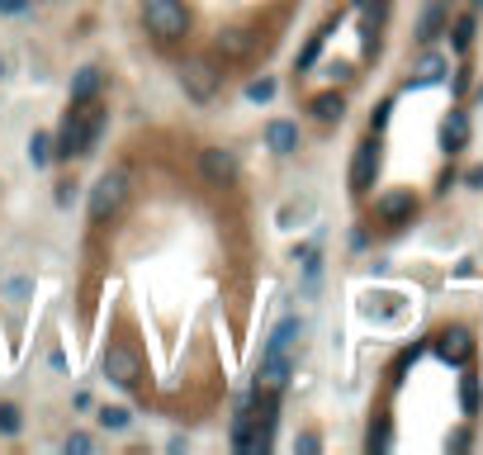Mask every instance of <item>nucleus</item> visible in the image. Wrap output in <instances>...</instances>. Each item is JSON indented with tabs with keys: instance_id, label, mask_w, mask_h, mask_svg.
I'll use <instances>...</instances> for the list:
<instances>
[{
	"instance_id": "1",
	"label": "nucleus",
	"mask_w": 483,
	"mask_h": 455,
	"mask_svg": "<svg viewBox=\"0 0 483 455\" xmlns=\"http://www.w3.org/2000/svg\"><path fill=\"white\" fill-rule=\"evenodd\" d=\"M100 129H105L100 95H95V100H81V105H66V119H62L58 137H52V157H62V161L86 157V152L100 143Z\"/></svg>"
},
{
	"instance_id": "2",
	"label": "nucleus",
	"mask_w": 483,
	"mask_h": 455,
	"mask_svg": "<svg viewBox=\"0 0 483 455\" xmlns=\"http://www.w3.org/2000/svg\"><path fill=\"white\" fill-rule=\"evenodd\" d=\"M143 24L157 43H181L190 38V5L185 0H143Z\"/></svg>"
},
{
	"instance_id": "3",
	"label": "nucleus",
	"mask_w": 483,
	"mask_h": 455,
	"mask_svg": "<svg viewBox=\"0 0 483 455\" xmlns=\"http://www.w3.org/2000/svg\"><path fill=\"white\" fill-rule=\"evenodd\" d=\"M123 204H129V171L109 167L100 181H95V190H90V218L95 224H109V218H119Z\"/></svg>"
},
{
	"instance_id": "4",
	"label": "nucleus",
	"mask_w": 483,
	"mask_h": 455,
	"mask_svg": "<svg viewBox=\"0 0 483 455\" xmlns=\"http://www.w3.org/2000/svg\"><path fill=\"white\" fill-rule=\"evenodd\" d=\"M218 86H223V76H218V62L214 58H185L181 62V90L190 95L195 105H209Z\"/></svg>"
},
{
	"instance_id": "5",
	"label": "nucleus",
	"mask_w": 483,
	"mask_h": 455,
	"mask_svg": "<svg viewBox=\"0 0 483 455\" xmlns=\"http://www.w3.org/2000/svg\"><path fill=\"white\" fill-rule=\"evenodd\" d=\"M100 370H105L109 384H119V389H137V380H143V361H137V351L129 341H114V347L105 351Z\"/></svg>"
},
{
	"instance_id": "6",
	"label": "nucleus",
	"mask_w": 483,
	"mask_h": 455,
	"mask_svg": "<svg viewBox=\"0 0 483 455\" xmlns=\"http://www.w3.org/2000/svg\"><path fill=\"white\" fill-rule=\"evenodd\" d=\"M375 176H379V143H375V133H370L351 157V195H370V190H375Z\"/></svg>"
},
{
	"instance_id": "7",
	"label": "nucleus",
	"mask_w": 483,
	"mask_h": 455,
	"mask_svg": "<svg viewBox=\"0 0 483 455\" xmlns=\"http://www.w3.org/2000/svg\"><path fill=\"white\" fill-rule=\"evenodd\" d=\"M256 43H261V38H256L252 29H242V24H228V29L214 34V52H218L223 62H246V58L256 52Z\"/></svg>"
},
{
	"instance_id": "8",
	"label": "nucleus",
	"mask_w": 483,
	"mask_h": 455,
	"mask_svg": "<svg viewBox=\"0 0 483 455\" xmlns=\"http://www.w3.org/2000/svg\"><path fill=\"white\" fill-rule=\"evenodd\" d=\"M199 167H204V176H209V185H218V190H232L238 185V157H232L228 147H204L199 152Z\"/></svg>"
},
{
	"instance_id": "9",
	"label": "nucleus",
	"mask_w": 483,
	"mask_h": 455,
	"mask_svg": "<svg viewBox=\"0 0 483 455\" xmlns=\"http://www.w3.org/2000/svg\"><path fill=\"white\" fill-rule=\"evenodd\" d=\"M412 214H417V195H412V190H389V195H379V200H375V218H379L384 228L408 224Z\"/></svg>"
},
{
	"instance_id": "10",
	"label": "nucleus",
	"mask_w": 483,
	"mask_h": 455,
	"mask_svg": "<svg viewBox=\"0 0 483 455\" xmlns=\"http://www.w3.org/2000/svg\"><path fill=\"white\" fill-rule=\"evenodd\" d=\"M266 143H270V152H280V157L299 152V123H289V119H270V123H266Z\"/></svg>"
},
{
	"instance_id": "11",
	"label": "nucleus",
	"mask_w": 483,
	"mask_h": 455,
	"mask_svg": "<svg viewBox=\"0 0 483 455\" xmlns=\"http://www.w3.org/2000/svg\"><path fill=\"white\" fill-rule=\"evenodd\" d=\"M289 356H270L266 351V361H261V380H256V389H284L289 384Z\"/></svg>"
},
{
	"instance_id": "12",
	"label": "nucleus",
	"mask_w": 483,
	"mask_h": 455,
	"mask_svg": "<svg viewBox=\"0 0 483 455\" xmlns=\"http://www.w3.org/2000/svg\"><path fill=\"white\" fill-rule=\"evenodd\" d=\"M100 86H105V72H100V67H81V72L72 76V105L95 100V95H100Z\"/></svg>"
},
{
	"instance_id": "13",
	"label": "nucleus",
	"mask_w": 483,
	"mask_h": 455,
	"mask_svg": "<svg viewBox=\"0 0 483 455\" xmlns=\"http://www.w3.org/2000/svg\"><path fill=\"white\" fill-rule=\"evenodd\" d=\"M440 24H446V5H440V0H432V5L422 10V20H417V43H422V48L440 34Z\"/></svg>"
},
{
	"instance_id": "14",
	"label": "nucleus",
	"mask_w": 483,
	"mask_h": 455,
	"mask_svg": "<svg viewBox=\"0 0 483 455\" xmlns=\"http://www.w3.org/2000/svg\"><path fill=\"white\" fill-rule=\"evenodd\" d=\"M299 333H303V323H299V318H284V323L270 333L266 351H270V356H289V347H294V337H299Z\"/></svg>"
},
{
	"instance_id": "15",
	"label": "nucleus",
	"mask_w": 483,
	"mask_h": 455,
	"mask_svg": "<svg viewBox=\"0 0 483 455\" xmlns=\"http://www.w3.org/2000/svg\"><path fill=\"white\" fill-rule=\"evenodd\" d=\"M313 114L323 123H337L341 114H347V100H341L337 90H327V95H317V100H313Z\"/></svg>"
},
{
	"instance_id": "16",
	"label": "nucleus",
	"mask_w": 483,
	"mask_h": 455,
	"mask_svg": "<svg viewBox=\"0 0 483 455\" xmlns=\"http://www.w3.org/2000/svg\"><path fill=\"white\" fill-rule=\"evenodd\" d=\"M440 137H446L450 152H460V147L469 143V114H460V109H455V114L446 119V133H440Z\"/></svg>"
},
{
	"instance_id": "17",
	"label": "nucleus",
	"mask_w": 483,
	"mask_h": 455,
	"mask_svg": "<svg viewBox=\"0 0 483 455\" xmlns=\"http://www.w3.org/2000/svg\"><path fill=\"white\" fill-rule=\"evenodd\" d=\"M412 76L417 81H440L446 76V58H440V52H422L417 67H412Z\"/></svg>"
},
{
	"instance_id": "18",
	"label": "nucleus",
	"mask_w": 483,
	"mask_h": 455,
	"mask_svg": "<svg viewBox=\"0 0 483 455\" xmlns=\"http://www.w3.org/2000/svg\"><path fill=\"white\" fill-rule=\"evenodd\" d=\"M469 43H474V15H460L450 24V48L455 52H469Z\"/></svg>"
},
{
	"instance_id": "19",
	"label": "nucleus",
	"mask_w": 483,
	"mask_h": 455,
	"mask_svg": "<svg viewBox=\"0 0 483 455\" xmlns=\"http://www.w3.org/2000/svg\"><path fill=\"white\" fill-rule=\"evenodd\" d=\"M29 161H34V167H48V161H52V137L48 133L29 137Z\"/></svg>"
},
{
	"instance_id": "20",
	"label": "nucleus",
	"mask_w": 483,
	"mask_h": 455,
	"mask_svg": "<svg viewBox=\"0 0 483 455\" xmlns=\"http://www.w3.org/2000/svg\"><path fill=\"white\" fill-rule=\"evenodd\" d=\"M129 422V408H100V427H109V432H123Z\"/></svg>"
},
{
	"instance_id": "21",
	"label": "nucleus",
	"mask_w": 483,
	"mask_h": 455,
	"mask_svg": "<svg viewBox=\"0 0 483 455\" xmlns=\"http://www.w3.org/2000/svg\"><path fill=\"white\" fill-rule=\"evenodd\" d=\"M15 432H19V408L0 404V436H15Z\"/></svg>"
},
{
	"instance_id": "22",
	"label": "nucleus",
	"mask_w": 483,
	"mask_h": 455,
	"mask_svg": "<svg viewBox=\"0 0 483 455\" xmlns=\"http://www.w3.org/2000/svg\"><path fill=\"white\" fill-rule=\"evenodd\" d=\"M361 15H365V20L379 29V24H384V15H389V0H361Z\"/></svg>"
},
{
	"instance_id": "23",
	"label": "nucleus",
	"mask_w": 483,
	"mask_h": 455,
	"mask_svg": "<svg viewBox=\"0 0 483 455\" xmlns=\"http://www.w3.org/2000/svg\"><path fill=\"white\" fill-rule=\"evenodd\" d=\"M246 95H252L256 105H266V100H275V81L261 76V81H252V86H246Z\"/></svg>"
},
{
	"instance_id": "24",
	"label": "nucleus",
	"mask_w": 483,
	"mask_h": 455,
	"mask_svg": "<svg viewBox=\"0 0 483 455\" xmlns=\"http://www.w3.org/2000/svg\"><path fill=\"white\" fill-rule=\"evenodd\" d=\"M29 10V0H0V15H24Z\"/></svg>"
},
{
	"instance_id": "25",
	"label": "nucleus",
	"mask_w": 483,
	"mask_h": 455,
	"mask_svg": "<svg viewBox=\"0 0 483 455\" xmlns=\"http://www.w3.org/2000/svg\"><path fill=\"white\" fill-rule=\"evenodd\" d=\"M66 451H90V436L86 432H72V436H66Z\"/></svg>"
},
{
	"instance_id": "26",
	"label": "nucleus",
	"mask_w": 483,
	"mask_h": 455,
	"mask_svg": "<svg viewBox=\"0 0 483 455\" xmlns=\"http://www.w3.org/2000/svg\"><path fill=\"white\" fill-rule=\"evenodd\" d=\"M5 294H15V299H19V294H29V280H10V285H5Z\"/></svg>"
},
{
	"instance_id": "27",
	"label": "nucleus",
	"mask_w": 483,
	"mask_h": 455,
	"mask_svg": "<svg viewBox=\"0 0 483 455\" xmlns=\"http://www.w3.org/2000/svg\"><path fill=\"white\" fill-rule=\"evenodd\" d=\"M0 76H5V58H0Z\"/></svg>"
},
{
	"instance_id": "28",
	"label": "nucleus",
	"mask_w": 483,
	"mask_h": 455,
	"mask_svg": "<svg viewBox=\"0 0 483 455\" xmlns=\"http://www.w3.org/2000/svg\"><path fill=\"white\" fill-rule=\"evenodd\" d=\"M474 10H483V0H474Z\"/></svg>"
},
{
	"instance_id": "29",
	"label": "nucleus",
	"mask_w": 483,
	"mask_h": 455,
	"mask_svg": "<svg viewBox=\"0 0 483 455\" xmlns=\"http://www.w3.org/2000/svg\"><path fill=\"white\" fill-rule=\"evenodd\" d=\"M479 100H483V86H479Z\"/></svg>"
}]
</instances>
